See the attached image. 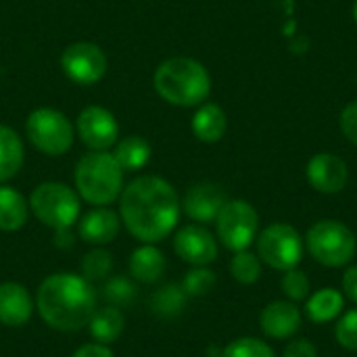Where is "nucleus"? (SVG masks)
Returning a JSON list of instances; mask_svg holds the SVG:
<instances>
[{"instance_id":"6","label":"nucleus","mask_w":357,"mask_h":357,"mask_svg":"<svg viewBox=\"0 0 357 357\" xmlns=\"http://www.w3.org/2000/svg\"><path fill=\"white\" fill-rule=\"evenodd\" d=\"M305 245L312 257L326 268L347 266L357 251L356 234L337 220L316 222L305 236Z\"/></svg>"},{"instance_id":"27","label":"nucleus","mask_w":357,"mask_h":357,"mask_svg":"<svg viewBox=\"0 0 357 357\" xmlns=\"http://www.w3.org/2000/svg\"><path fill=\"white\" fill-rule=\"evenodd\" d=\"M113 268V259L111 253H107L105 249H94L88 255H84L82 264H79V276H84L88 282H96V280H105L111 274Z\"/></svg>"},{"instance_id":"3","label":"nucleus","mask_w":357,"mask_h":357,"mask_svg":"<svg viewBox=\"0 0 357 357\" xmlns=\"http://www.w3.org/2000/svg\"><path fill=\"white\" fill-rule=\"evenodd\" d=\"M157 94L176 107H199L211 92V75L203 63L190 56L163 61L153 75Z\"/></svg>"},{"instance_id":"36","label":"nucleus","mask_w":357,"mask_h":357,"mask_svg":"<svg viewBox=\"0 0 357 357\" xmlns=\"http://www.w3.org/2000/svg\"><path fill=\"white\" fill-rule=\"evenodd\" d=\"M343 293L347 299H351L354 303H357V266L349 268L343 274Z\"/></svg>"},{"instance_id":"13","label":"nucleus","mask_w":357,"mask_h":357,"mask_svg":"<svg viewBox=\"0 0 357 357\" xmlns=\"http://www.w3.org/2000/svg\"><path fill=\"white\" fill-rule=\"evenodd\" d=\"M307 182L322 195H337L347 186V163L333 153H318L310 159L305 169Z\"/></svg>"},{"instance_id":"7","label":"nucleus","mask_w":357,"mask_h":357,"mask_svg":"<svg viewBox=\"0 0 357 357\" xmlns=\"http://www.w3.org/2000/svg\"><path fill=\"white\" fill-rule=\"evenodd\" d=\"M25 132L29 142L48 157L65 155L73 144V126L71 121L56 109H36L29 113L25 121Z\"/></svg>"},{"instance_id":"18","label":"nucleus","mask_w":357,"mask_h":357,"mask_svg":"<svg viewBox=\"0 0 357 357\" xmlns=\"http://www.w3.org/2000/svg\"><path fill=\"white\" fill-rule=\"evenodd\" d=\"M228 119L220 105L215 102H203L199 105L195 117H192V134L207 144L220 142L226 134Z\"/></svg>"},{"instance_id":"28","label":"nucleus","mask_w":357,"mask_h":357,"mask_svg":"<svg viewBox=\"0 0 357 357\" xmlns=\"http://www.w3.org/2000/svg\"><path fill=\"white\" fill-rule=\"evenodd\" d=\"M222 357H276V354L268 343L253 339V337H243V339L232 341L224 349Z\"/></svg>"},{"instance_id":"26","label":"nucleus","mask_w":357,"mask_h":357,"mask_svg":"<svg viewBox=\"0 0 357 357\" xmlns=\"http://www.w3.org/2000/svg\"><path fill=\"white\" fill-rule=\"evenodd\" d=\"M230 274L241 284H255L261 278V259L249 251H238L230 261Z\"/></svg>"},{"instance_id":"8","label":"nucleus","mask_w":357,"mask_h":357,"mask_svg":"<svg viewBox=\"0 0 357 357\" xmlns=\"http://www.w3.org/2000/svg\"><path fill=\"white\" fill-rule=\"evenodd\" d=\"M215 224L222 245L234 253L247 251L257 241L259 215L255 207L247 201H228L215 218Z\"/></svg>"},{"instance_id":"35","label":"nucleus","mask_w":357,"mask_h":357,"mask_svg":"<svg viewBox=\"0 0 357 357\" xmlns=\"http://www.w3.org/2000/svg\"><path fill=\"white\" fill-rule=\"evenodd\" d=\"M71 357H115L113 351L102 345V343H88V345H82L75 354Z\"/></svg>"},{"instance_id":"9","label":"nucleus","mask_w":357,"mask_h":357,"mask_svg":"<svg viewBox=\"0 0 357 357\" xmlns=\"http://www.w3.org/2000/svg\"><path fill=\"white\" fill-rule=\"evenodd\" d=\"M259 259L280 272L295 270L303 257V241L291 224H272L257 236Z\"/></svg>"},{"instance_id":"38","label":"nucleus","mask_w":357,"mask_h":357,"mask_svg":"<svg viewBox=\"0 0 357 357\" xmlns=\"http://www.w3.org/2000/svg\"><path fill=\"white\" fill-rule=\"evenodd\" d=\"M354 19H356V23H357V0H356V4H354Z\"/></svg>"},{"instance_id":"21","label":"nucleus","mask_w":357,"mask_h":357,"mask_svg":"<svg viewBox=\"0 0 357 357\" xmlns=\"http://www.w3.org/2000/svg\"><path fill=\"white\" fill-rule=\"evenodd\" d=\"M88 326H90V335L96 343L109 345L121 337L123 326H126V318L117 305H107V307L96 310L92 314Z\"/></svg>"},{"instance_id":"19","label":"nucleus","mask_w":357,"mask_h":357,"mask_svg":"<svg viewBox=\"0 0 357 357\" xmlns=\"http://www.w3.org/2000/svg\"><path fill=\"white\" fill-rule=\"evenodd\" d=\"M128 268H130V276L136 282L153 284L165 272V255L153 245H142L130 255Z\"/></svg>"},{"instance_id":"16","label":"nucleus","mask_w":357,"mask_h":357,"mask_svg":"<svg viewBox=\"0 0 357 357\" xmlns=\"http://www.w3.org/2000/svg\"><path fill=\"white\" fill-rule=\"evenodd\" d=\"M33 314V299L23 284L2 282L0 284V324L19 328L29 322Z\"/></svg>"},{"instance_id":"25","label":"nucleus","mask_w":357,"mask_h":357,"mask_svg":"<svg viewBox=\"0 0 357 357\" xmlns=\"http://www.w3.org/2000/svg\"><path fill=\"white\" fill-rule=\"evenodd\" d=\"M186 301H188V295L180 284H165L153 295L151 310L161 318H176L184 312Z\"/></svg>"},{"instance_id":"1","label":"nucleus","mask_w":357,"mask_h":357,"mask_svg":"<svg viewBox=\"0 0 357 357\" xmlns=\"http://www.w3.org/2000/svg\"><path fill=\"white\" fill-rule=\"evenodd\" d=\"M180 199L176 188L159 176H140L130 182L119 197V218L128 232L146 243L167 238L180 220Z\"/></svg>"},{"instance_id":"24","label":"nucleus","mask_w":357,"mask_h":357,"mask_svg":"<svg viewBox=\"0 0 357 357\" xmlns=\"http://www.w3.org/2000/svg\"><path fill=\"white\" fill-rule=\"evenodd\" d=\"M151 144L142 136H126L115 146V161L123 172H138L151 161Z\"/></svg>"},{"instance_id":"32","label":"nucleus","mask_w":357,"mask_h":357,"mask_svg":"<svg viewBox=\"0 0 357 357\" xmlns=\"http://www.w3.org/2000/svg\"><path fill=\"white\" fill-rule=\"evenodd\" d=\"M335 337L341 347L357 351V310H349L347 314L341 316V320L337 322Z\"/></svg>"},{"instance_id":"14","label":"nucleus","mask_w":357,"mask_h":357,"mask_svg":"<svg viewBox=\"0 0 357 357\" xmlns=\"http://www.w3.org/2000/svg\"><path fill=\"white\" fill-rule=\"evenodd\" d=\"M226 203H228V199H226V192L222 186H218L213 182H201V184H195L192 188H188V192L182 201V209L190 220L207 224L220 215V211Z\"/></svg>"},{"instance_id":"4","label":"nucleus","mask_w":357,"mask_h":357,"mask_svg":"<svg viewBox=\"0 0 357 357\" xmlns=\"http://www.w3.org/2000/svg\"><path fill=\"white\" fill-rule=\"evenodd\" d=\"M75 188L79 199L90 205L107 207L123 192V169L113 153L90 151L75 165Z\"/></svg>"},{"instance_id":"12","label":"nucleus","mask_w":357,"mask_h":357,"mask_svg":"<svg viewBox=\"0 0 357 357\" xmlns=\"http://www.w3.org/2000/svg\"><path fill=\"white\" fill-rule=\"evenodd\" d=\"M174 251L182 261L195 268L209 266L218 259V243L213 234L207 228L197 226V224L184 226L176 232Z\"/></svg>"},{"instance_id":"10","label":"nucleus","mask_w":357,"mask_h":357,"mask_svg":"<svg viewBox=\"0 0 357 357\" xmlns=\"http://www.w3.org/2000/svg\"><path fill=\"white\" fill-rule=\"evenodd\" d=\"M63 73L79 86H92L107 73V56L100 46L92 42L69 44L61 54Z\"/></svg>"},{"instance_id":"2","label":"nucleus","mask_w":357,"mask_h":357,"mask_svg":"<svg viewBox=\"0 0 357 357\" xmlns=\"http://www.w3.org/2000/svg\"><path fill=\"white\" fill-rule=\"evenodd\" d=\"M36 307L50 328L75 333L88 326L96 312V291L79 274H52L40 284Z\"/></svg>"},{"instance_id":"30","label":"nucleus","mask_w":357,"mask_h":357,"mask_svg":"<svg viewBox=\"0 0 357 357\" xmlns=\"http://www.w3.org/2000/svg\"><path fill=\"white\" fill-rule=\"evenodd\" d=\"M105 299L111 303V305H130L134 299H136V287L132 280L123 278V276H115L111 278L107 284H105Z\"/></svg>"},{"instance_id":"34","label":"nucleus","mask_w":357,"mask_h":357,"mask_svg":"<svg viewBox=\"0 0 357 357\" xmlns=\"http://www.w3.org/2000/svg\"><path fill=\"white\" fill-rule=\"evenodd\" d=\"M282 357H318V349L312 341L307 339H297L287 345Z\"/></svg>"},{"instance_id":"31","label":"nucleus","mask_w":357,"mask_h":357,"mask_svg":"<svg viewBox=\"0 0 357 357\" xmlns=\"http://www.w3.org/2000/svg\"><path fill=\"white\" fill-rule=\"evenodd\" d=\"M282 293L291 299V301H303L310 295V280L301 270H289L284 272L282 278Z\"/></svg>"},{"instance_id":"23","label":"nucleus","mask_w":357,"mask_h":357,"mask_svg":"<svg viewBox=\"0 0 357 357\" xmlns=\"http://www.w3.org/2000/svg\"><path fill=\"white\" fill-rule=\"evenodd\" d=\"M343 307H345L343 293H339L337 289H320L318 293H314L307 299L305 314L312 322L326 324V322H333L335 318H339L343 314Z\"/></svg>"},{"instance_id":"17","label":"nucleus","mask_w":357,"mask_h":357,"mask_svg":"<svg viewBox=\"0 0 357 357\" xmlns=\"http://www.w3.org/2000/svg\"><path fill=\"white\" fill-rule=\"evenodd\" d=\"M121 228V218L107 207L92 209L77 220V234L90 245H107L111 243Z\"/></svg>"},{"instance_id":"15","label":"nucleus","mask_w":357,"mask_h":357,"mask_svg":"<svg viewBox=\"0 0 357 357\" xmlns=\"http://www.w3.org/2000/svg\"><path fill=\"white\" fill-rule=\"evenodd\" d=\"M259 324L270 339H291L299 333L303 318L293 301H272L264 307Z\"/></svg>"},{"instance_id":"11","label":"nucleus","mask_w":357,"mask_h":357,"mask_svg":"<svg viewBox=\"0 0 357 357\" xmlns=\"http://www.w3.org/2000/svg\"><path fill=\"white\" fill-rule=\"evenodd\" d=\"M75 132L79 140L90 151H109L117 144L119 123L115 115L105 107H86L75 123Z\"/></svg>"},{"instance_id":"20","label":"nucleus","mask_w":357,"mask_h":357,"mask_svg":"<svg viewBox=\"0 0 357 357\" xmlns=\"http://www.w3.org/2000/svg\"><path fill=\"white\" fill-rule=\"evenodd\" d=\"M27 218L29 203L25 201V197L10 186H0V230L17 232L25 226Z\"/></svg>"},{"instance_id":"5","label":"nucleus","mask_w":357,"mask_h":357,"mask_svg":"<svg viewBox=\"0 0 357 357\" xmlns=\"http://www.w3.org/2000/svg\"><path fill=\"white\" fill-rule=\"evenodd\" d=\"M33 215L52 230L71 228L79 220V195L61 182H42L29 197Z\"/></svg>"},{"instance_id":"22","label":"nucleus","mask_w":357,"mask_h":357,"mask_svg":"<svg viewBox=\"0 0 357 357\" xmlns=\"http://www.w3.org/2000/svg\"><path fill=\"white\" fill-rule=\"evenodd\" d=\"M23 159L25 151L19 134L8 126H0V184L19 174Z\"/></svg>"},{"instance_id":"37","label":"nucleus","mask_w":357,"mask_h":357,"mask_svg":"<svg viewBox=\"0 0 357 357\" xmlns=\"http://www.w3.org/2000/svg\"><path fill=\"white\" fill-rule=\"evenodd\" d=\"M56 243H59V247H67V249L73 245V234L69 232V228L56 230Z\"/></svg>"},{"instance_id":"33","label":"nucleus","mask_w":357,"mask_h":357,"mask_svg":"<svg viewBox=\"0 0 357 357\" xmlns=\"http://www.w3.org/2000/svg\"><path fill=\"white\" fill-rule=\"evenodd\" d=\"M339 123H341L343 136H345L354 146H357V100H351V102L341 111Z\"/></svg>"},{"instance_id":"29","label":"nucleus","mask_w":357,"mask_h":357,"mask_svg":"<svg viewBox=\"0 0 357 357\" xmlns=\"http://www.w3.org/2000/svg\"><path fill=\"white\" fill-rule=\"evenodd\" d=\"M215 287V274L211 270L203 268H195L186 274L182 289L186 291L188 297H203L207 293H211V289Z\"/></svg>"}]
</instances>
